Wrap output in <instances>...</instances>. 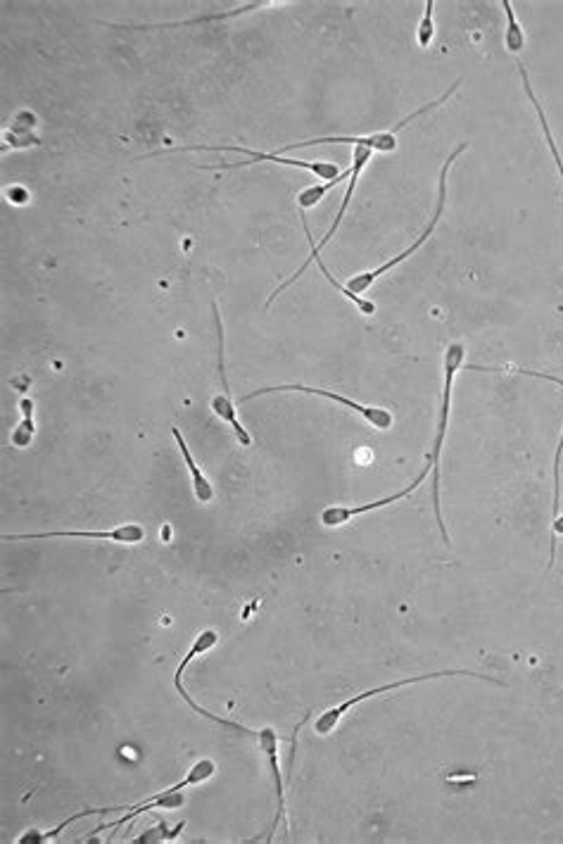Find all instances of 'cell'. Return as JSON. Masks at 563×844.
<instances>
[{
  "label": "cell",
  "mask_w": 563,
  "mask_h": 844,
  "mask_svg": "<svg viewBox=\"0 0 563 844\" xmlns=\"http://www.w3.org/2000/svg\"><path fill=\"white\" fill-rule=\"evenodd\" d=\"M184 827H186L184 821H181L176 827H170V825H166V821H155V825H152L150 831H145L143 835H139L133 842H139V844H145V842H172V840L178 837V833H184Z\"/></svg>",
  "instance_id": "44dd1931"
},
{
  "label": "cell",
  "mask_w": 563,
  "mask_h": 844,
  "mask_svg": "<svg viewBox=\"0 0 563 844\" xmlns=\"http://www.w3.org/2000/svg\"><path fill=\"white\" fill-rule=\"evenodd\" d=\"M561 459H563V433L556 445V455H554V519L561 515Z\"/></svg>",
  "instance_id": "603a6c76"
},
{
  "label": "cell",
  "mask_w": 563,
  "mask_h": 844,
  "mask_svg": "<svg viewBox=\"0 0 563 844\" xmlns=\"http://www.w3.org/2000/svg\"><path fill=\"white\" fill-rule=\"evenodd\" d=\"M271 6H283L277 3V0H260V3H248L234 10H224V12H209V14H197V18L191 20H178V22H162V24H110L112 29H121V32H164V29H184V26H197V24H212V22H226V20H236L242 18V14L257 12L262 8Z\"/></svg>",
  "instance_id": "4fadbf2b"
},
{
  "label": "cell",
  "mask_w": 563,
  "mask_h": 844,
  "mask_svg": "<svg viewBox=\"0 0 563 844\" xmlns=\"http://www.w3.org/2000/svg\"><path fill=\"white\" fill-rule=\"evenodd\" d=\"M373 158V150L369 145H353V167H349V178H347V191L343 195V203L338 207V215L336 219H333L331 229L324 234L322 244H314V236H312V229H310V221H307V215L300 209V219H302V229H304V236H307V244H310V252L314 255H322V250L331 244L333 236L338 234L343 219L347 217V209H349V203H353L355 198V191H357V184H359V176L364 174V170L369 167V162Z\"/></svg>",
  "instance_id": "9c48e42d"
},
{
  "label": "cell",
  "mask_w": 563,
  "mask_h": 844,
  "mask_svg": "<svg viewBox=\"0 0 563 844\" xmlns=\"http://www.w3.org/2000/svg\"><path fill=\"white\" fill-rule=\"evenodd\" d=\"M172 435H174V441H176V445H178L181 457H184L186 469H188V474H191V486H193V493H195V500L201 502V505L212 502V500H215V486H212V480L207 478V474H205V472L201 469V466H197V462L193 459L191 450H188V445H186V441H184V435H181V431H178L176 426L172 429Z\"/></svg>",
  "instance_id": "2e32d148"
},
{
  "label": "cell",
  "mask_w": 563,
  "mask_h": 844,
  "mask_svg": "<svg viewBox=\"0 0 563 844\" xmlns=\"http://www.w3.org/2000/svg\"><path fill=\"white\" fill-rule=\"evenodd\" d=\"M43 538H82V540H108L117 542V545H141L148 538L141 523H124L117 526L110 531H45V533H6V542H20V540H43Z\"/></svg>",
  "instance_id": "7c38bea8"
},
{
  "label": "cell",
  "mask_w": 563,
  "mask_h": 844,
  "mask_svg": "<svg viewBox=\"0 0 563 844\" xmlns=\"http://www.w3.org/2000/svg\"><path fill=\"white\" fill-rule=\"evenodd\" d=\"M257 743H260V749L262 755L267 759V766H269V773H271V782H273V790H277V816H273V823H271V831L267 835V840L273 837V833L279 831V825L285 823V780H283V773H281V764H279V733L273 728H262L260 733H257Z\"/></svg>",
  "instance_id": "5bb4252c"
},
{
  "label": "cell",
  "mask_w": 563,
  "mask_h": 844,
  "mask_svg": "<svg viewBox=\"0 0 563 844\" xmlns=\"http://www.w3.org/2000/svg\"><path fill=\"white\" fill-rule=\"evenodd\" d=\"M499 6L505 8V14H507L505 48H507L511 55H521V53L526 51V32H523V26L519 24V20H516L513 3H511V0H501Z\"/></svg>",
  "instance_id": "d6986e66"
},
{
  "label": "cell",
  "mask_w": 563,
  "mask_h": 844,
  "mask_svg": "<svg viewBox=\"0 0 563 844\" xmlns=\"http://www.w3.org/2000/svg\"><path fill=\"white\" fill-rule=\"evenodd\" d=\"M454 675H468V678H476V681L505 688V683L497 681V678L483 675V673H476V671H433V673H421V675H412V678H402V681H394V683H386V685H378V688H371V690H364V692H359V695H353L349 700H345V702H340L336 706H331V710H324L322 714L314 718V733L316 735H331L333 731L340 726V721L345 718L347 712H353L355 706H359L361 702L383 695V692L409 688V685H419V683H429V681H440V678H454Z\"/></svg>",
  "instance_id": "5b68a950"
},
{
  "label": "cell",
  "mask_w": 563,
  "mask_h": 844,
  "mask_svg": "<svg viewBox=\"0 0 563 844\" xmlns=\"http://www.w3.org/2000/svg\"><path fill=\"white\" fill-rule=\"evenodd\" d=\"M212 314H215V326H217V343H219V350H217V359H219V383H221V393H217L215 398H212V412H215L224 424L231 426L236 441L242 445V447H250L252 445V435L250 431L240 424L238 419V410H236V400L231 396V386H228V376H226V348H224V324H221V314H219V307L217 303L212 305Z\"/></svg>",
  "instance_id": "ba28073f"
},
{
  "label": "cell",
  "mask_w": 563,
  "mask_h": 844,
  "mask_svg": "<svg viewBox=\"0 0 563 844\" xmlns=\"http://www.w3.org/2000/svg\"><path fill=\"white\" fill-rule=\"evenodd\" d=\"M217 645H219V632H217L215 628H207V630H203V632H197L195 640H193V645H191L188 654L184 657V661H181L178 669H176V675H174V688H176V692H178V697L184 700V702L191 706V710H193L197 716H203V718H207V721H212V723H217V726H224V728H234V731H240V733L257 735V733H252L250 728L240 726V723H236V721H228V718L215 716V714H212V712L203 710L201 704H195V702H193V697L188 695L186 688H184V671H186V667L191 664V661H195V659L201 657V654L209 652L212 647H217Z\"/></svg>",
  "instance_id": "30bf717a"
},
{
  "label": "cell",
  "mask_w": 563,
  "mask_h": 844,
  "mask_svg": "<svg viewBox=\"0 0 563 844\" xmlns=\"http://www.w3.org/2000/svg\"><path fill=\"white\" fill-rule=\"evenodd\" d=\"M345 178H349V172H345L340 178H333V181H324V184H314L310 188H304L297 193V207L302 209V213H307V209L316 207L318 203H322L326 195L336 188L338 184H343Z\"/></svg>",
  "instance_id": "ffe728a7"
},
{
  "label": "cell",
  "mask_w": 563,
  "mask_h": 844,
  "mask_svg": "<svg viewBox=\"0 0 563 844\" xmlns=\"http://www.w3.org/2000/svg\"><path fill=\"white\" fill-rule=\"evenodd\" d=\"M423 6H425L423 18L416 26V43L421 45V48H429L435 39V3L433 0H429V3H423Z\"/></svg>",
  "instance_id": "7402d4cb"
},
{
  "label": "cell",
  "mask_w": 563,
  "mask_h": 844,
  "mask_svg": "<svg viewBox=\"0 0 563 844\" xmlns=\"http://www.w3.org/2000/svg\"><path fill=\"white\" fill-rule=\"evenodd\" d=\"M459 86H462V79H456V82L445 90L443 96L435 98V100H431L429 105H423V108H419L416 112H412L409 117L400 119V122L394 125L392 129H388V131H373V133H367V136H322V139H310V141L291 143V145L281 148V150H273V153L283 155V153H288V150H304V148H314V145H369V148L373 150V153H394V150H398V133H400L407 125H412L414 119H419V117H423V115L433 112L435 108H440V105H445V102L456 94V90H459Z\"/></svg>",
  "instance_id": "277c9868"
},
{
  "label": "cell",
  "mask_w": 563,
  "mask_h": 844,
  "mask_svg": "<svg viewBox=\"0 0 563 844\" xmlns=\"http://www.w3.org/2000/svg\"><path fill=\"white\" fill-rule=\"evenodd\" d=\"M429 474H433V466H431L429 462H425V466L419 472V476H416V478L412 480V484H409L407 488H402V490H398V493H392V495L383 497V500H373V502H367V505H357V507L333 505V507H326V509L322 511V517H318V519H322V523L326 526V529H338V526H345L347 521H353V519H357V517H361V515H367V511H378V509H383V507H388V505H394V502L404 500V497H409V495L416 493V490L421 488V484H423L425 476H429Z\"/></svg>",
  "instance_id": "8fae6325"
},
{
  "label": "cell",
  "mask_w": 563,
  "mask_h": 844,
  "mask_svg": "<svg viewBox=\"0 0 563 844\" xmlns=\"http://www.w3.org/2000/svg\"><path fill=\"white\" fill-rule=\"evenodd\" d=\"M464 365H466L464 343H450L447 350H445V357H443V393H440L435 439H433V447H431V455H429V464L433 466V509H435V519L440 526V533H443L445 545H450V531L445 529L443 509H440V455H443L445 435H447V426H450L454 381H456V376H459V371L464 369Z\"/></svg>",
  "instance_id": "7a4b0ae2"
},
{
  "label": "cell",
  "mask_w": 563,
  "mask_h": 844,
  "mask_svg": "<svg viewBox=\"0 0 563 844\" xmlns=\"http://www.w3.org/2000/svg\"><path fill=\"white\" fill-rule=\"evenodd\" d=\"M466 148H468V143H459V145H456V148L452 150V153H450V158L445 160L443 170H440V178H437V203H435V213H433L431 221L425 224V229L419 234V238L414 240V244L409 246V248H404L400 255H394L392 260H388V262L380 264L378 269H371V271H361V274H357V277L349 279V281L345 283L349 291L357 293V295H361V293L371 291V289H373V283H376L378 279H383V277L388 274V271H392L394 267H400L402 262H407L409 258H412V255H416V252H419V250H421L425 244H429V240H431V238H433V234H435V229H437L440 219H443V213H445V203H447V176H450V170H452V164L456 162V158H459Z\"/></svg>",
  "instance_id": "3957f363"
},
{
  "label": "cell",
  "mask_w": 563,
  "mask_h": 844,
  "mask_svg": "<svg viewBox=\"0 0 563 844\" xmlns=\"http://www.w3.org/2000/svg\"><path fill=\"white\" fill-rule=\"evenodd\" d=\"M519 72H521V82H523V88H526V96H528V100L532 102V108H535L540 129H542V133H544V143L550 145L552 160H554L556 170H559V176H561V181H563V158H561V153H559V145H556V141H554V133H552V129H550V122H546V115H544L542 105H540V100H538V96H535V90H532V84H530V77H528V69H526V65L521 63V59H519Z\"/></svg>",
  "instance_id": "e0dca14e"
},
{
  "label": "cell",
  "mask_w": 563,
  "mask_h": 844,
  "mask_svg": "<svg viewBox=\"0 0 563 844\" xmlns=\"http://www.w3.org/2000/svg\"><path fill=\"white\" fill-rule=\"evenodd\" d=\"M271 393H302V396H314V398H324V400H331V402H338L343 404L345 410L355 412L357 416H361L364 421H367L369 426L378 429V431H390L394 426V416L392 412L383 410V407H376V404H361L357 400H349L345 396H338L333 393V390H326V388H314V386H302V383H285V386H267V388H260L255 390V393H248L246 398H240V402H250V400H257L262 396H271Z\"/></svg>",
  "instance_id": "52a82bcc"
},
{
  "label": "cell",
  "mask_w": 563,
  "mask_h": 844,
  "mask_svg": "<svg viewBox=\"0 0 563 844\" xmlns=\"http://www.w3.org/2000/svg\"><path fill=\"white\" fill-rule=\"evenodd\" d=\"M215 773H217V764L212 761V759H201V761H195V764L191 766V771L186 773L184 780L176 782V786H172L170 790H164V792H160V794H155V797H148V800H143L141 804H131V807L127 809L124 816L117 819V821H112V823L98 825V827H96V833L108 831V827H115V831H117V827L131 823L133 819H139L141 813L152 811V809L176 811V809H181V807H186V794H184V790H186V788H193V786H203V782H207V780H209L212 776H215Z\"/></svg>",
  "instance_id": "8992f818"
},
{
  "label": "cell",
  "mask_w": 563,
  "mask_h": 844,
  "mask_svg": "<svg viewBox=\"0 0 563 844\" xmlns=\"http://www.w3.org/2000/svg\"><path fill=\"white\" fill-rule=\"evenodd\" d=\"M310 264H316L318 267V271H322V274H324V279L333 285V289H336V291H340L343 293V297H347L349 300V303H353L361 314H367V316H373L376 314V303H371V300H367V297H361V295H357V293H353V291H349L347 289V285L345 283H340V281H336V277H333L331 274V271H328V267L324 264V260H322V255H314V252H310V258L307 260H304L302 264H300V269L295 271V274L291 277V279H288V281H283L281 285H279V289L277 291H273L271 295H269V300H267V307L273 303V300H277L285 289H288V285H293L302 274H304V271H307V267Z\"/></svg>",
  "instance_id": "9a60e30c"
},
{
  "label": "cell",
  "mask_w": 563,
  "mask_h": 844,
  "mask_svg": "<svg viewBox=\"0 0 563 844\" xmlns=\"http://www.w3.org/2000/svg\"><path fill=\"white\" fill-rule=\"evenodd\" d=\"M552 531H554V535H556V538H563V515H559V517L554 519V523H552Z\"/></svg>",
  "instance_id": "cb8c5ba5"
},
{
  "label": "cell",
  "mask_w": 563,
  "mask_h": 844,
  "mask_svg": "<svg viewBox=\"0 0 563 844\" xmlns=\"http://www.w3.org/2000/svg\"><path fill=\"white\" fill-rule=\"evenodd\" d=\"M20 412L22 421L10 433V443L14 447H29L36 435V424H34V400L32 398H22L20 400Z\"/></svg>",
  "instance_id": "ac0fdd59"
},
{
  "label": "cell",
  "mask_w": 563,
  "mask_h": 844,
  "mask_svg": "<svg viewBox=\"0 0 563 844\" xmlns=\"http://www.w3.org/2000/svg\"><path fill=\"white\" fill-rule=\"evenodd\" d=\"M178 153H236V155H246L250 160L242 162H221V164H205V170H217V172H228V170H246L252 167V164L260 162H271V164H283V167H293L310 172L316 178L333 181L340 178L345 172L338 167L336 162H326V160H297V158H283L279 153H262V150H252V148H242V145H178L170 150H155V153H148L141 160L148 158H160V155H178Z\"/></svg>",
  "instance_id": "6da1fadb"
}]
</instances>
